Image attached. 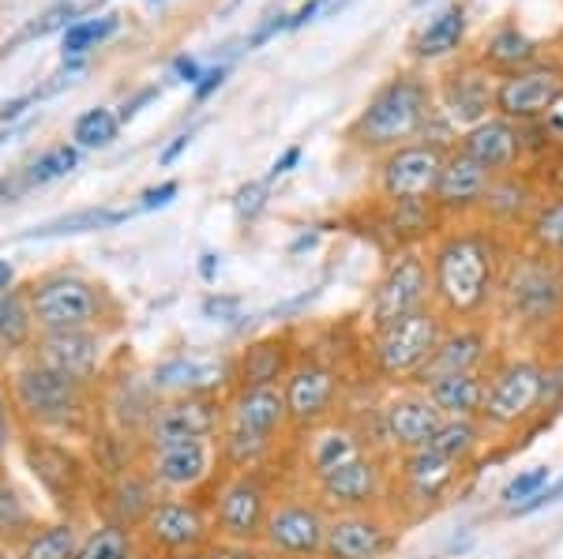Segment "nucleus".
Wrapping results in <instances>:
<instances>
[{
    "mask_svg": "<svg viewBox=\"0 0 563 559\" xmlns=\"http://www.w3.org/2000/svg\"><path fill=\"white\" fill-rule=\"evenodd\" d=\"M432 309L448 323H485L496 309L504 245L485 225H459L435 237L429 248Z\"/></svg>",
    "mask_w": 563,
    "mask_h": 559,
    "instance_id": "obj_1",
    "label": "nucleus"
},
{
    "mask_svg": "<svg viewBox=\"0 0 563 559\" xmlns=\"http://www.w3.org/2000/svg\"><path fill=\"white\" fill-rule=\"evenodd\" d=\"M8 402H12V417L26 432L65 439L90 436L98 428V387L68 380L34 357H20L12 365Z\"/></svg>",
    "mask_w": 563,
    "mask_h": 559,
    "instance_id": "obj_2",
    "label": "nucleus"
},
{
    "mask_svg": "<svg viewBox=\"0 0 563 559\" xmlns=\"http://www.w3.org/2000/svg\"><path fill=\"white\" fill-rule=\"evenodd\" d=\"M26 290L34 331H113L121 301L98 278L79 270H45Z\"/></svg>",
    "mask_w": 563,
    "mask_h": 559,
    "instance_id": "obj_3",
    "label": "nucleus"
},
{
    "mask_svg": "<svg viewBox=\"0 0 563 559\" xmlns=\"http://www.w3.org/2000/svg\"><path fill=\"white\" fill-rule=\"evenodd\" d=\"M493 312L522 335H549V327L563 315V259L544 251L511 256L499 275Z\"/></svg>",
    "mask_w": 563,
    "mask_h": 559,
    "instance_id": "obj_4",
    "label": "nucleus"
},
{
    "mask_svg": "<svg viewBox=\"0 0 563 559\" xmlns=\"http://www.w3.org/2000/svg\"><path fill=\"white\" fill-rule=\"evenodd\" d=\"M544 376L549 360L541 354H496L485 368V399H481V428L493 436H515L544 410Z\"/></svg>",
    "mask_w": 563,
    "mask_h": 559,
    "instance_id": "obj_5",
    "label": "nucleus"
},
{
    "mask_svg": "<svg viewBox=\"0 0 563 559\" xmlns=\"http://www.w3.org/2000/svg\"><path fill=\"white\" fill-rule=\"evenodd\" d=\"M429 116H432L429 83L417 76H395L368 98L361 116L350 124L346 139L353 147L368 150V155H387V150L417 139L424 132V124H429Z\"/></svg>",
    "mask_w": 563,
    "mask_h": 559,
    "instance_id": "obj_6",
    "label": "nucleus"
},
{
    "mask_svg": "<svg viewBox=\"0 0 563 559\" xmlns=\"http://www.w3.org/2000/svg\"><path fill=\"white\" fill-rule=\"evenodd\" d=\"M275 495L278 484L267 466L222 470L203 495L207 511H211L214 540H225V545H260Z\"/></svg>",
    "mask_w": 563,
    "mask_h": 559,
    "instance_id": "obj_7",
    "label": "nucleus"
},
{
    "mask_svg": "<svg viewBox=\"0 0 563 559\" xmlns=\"http://www.w3.org/2000/svg\"><path fill=\"white\" fill-rule=\"evenodd\" d=\"M443 327H448V320L429 304V309L402 315V320L387 323V327L368 331L365 354H368L372 376L390 387L413 383L417 376H421V368L429 365Z\"/></svg>",
    "mask_w": 563,
    "mask_h": 559,
    "instance_id": "obj_8",
    "label": "nucleus"
},
{
    "mask_svg": "<svg viewBox=\"0 0 563 559\" xmlns=\"http://www.w3.org/2000/svg\"><path fill=\"white\" fill-rule=\"evenodd\" d=\"M462 470L466 466L451 462V458L435 455L429 447L410 450V455H395L390 458L387 511L398 522H417L435 515L448 503V495L455 492Z\"/></svg>",
    "mask_w": 563,
    "mask_h": 559,
    "instance_id": "obj_9",
    "label": "nucleus"
},
{
    "mask_svg": "<svg viewBox=\"0 0 563 559\" xmlns=\"http://www.w3.org/2000/svg\"><path fill=\"white\" fill-rule=\"evenodd\" d=\"M147 559H166L180 552H199L214 540L211 511L203 495H158L147 518L135 529Z\"/></svg>",
    "mask_w": 563,
    "mask_h": 559,
    "instance_id": "obj_10",
    "label": "nucleus"
},
{
    "mask_svg": "<svg viewBox=\"0 0 563 559\" xmlns=\"http://www.w3.org/2000/svg\"><path fill=\"white\" fill-rule=\"evenodd\" d=\"M327 518H331V511L308 489L278 492L271 503L260 548L267 552V559H323Z\"/></svg>",
    "mask_w": 563,
    "mask_h": 559,
    "instance_id": "obj_11",
    "label": "nucleus"
},
{
    "mask_svg": "<svg viewBox=\"0 0 563 559\" xmlns=\"http://www.w3.org/2000/svg\"><path fill=\"white\" fill-rule=\"evenodd\" d=\"M23 462L34 481H38V489L57 503V511H65V518H71V511L95 492V470H90V462L57 436L26 432Z\"/></svg>",
    "mask_w": 563,
    "mask_h": 559,
    "instance_id": "obj_12",
    "label": "nucleus"
},
{
    "mask_svg": "<svg viewBox=\"0 0 563 559\" xmlns=\"http://www.w3.org/2000/svg\"><path fill=\"white\" fill-rule=\"evenodd\" d=\"M342 391H346V380H342V372L331 365V360L297 354L294 368H289L286 380H282L289 436H301V432L339 417Z\"/></svg>",
    "mask_w": 563,
    "mask_h": 559,
    "instance_id": "obj_13",
    "label": "nucleus"
},
{
    "mask_svg": "<svg viewBox=\"0 0 563 559\" xmlns=\"http://www.w3.org/2000/svg\"><path fill=\"white\" fill-rule=\"evenodd\" d=\"M140 466L158 489V495H207L214 477L222 473L214 439H185V444L151 447L143 450Z\"/></svg>",
    "mask_w": 563,
    "mask_h": 559,
    "instance_id": "obj_14",
    "label": "nucleus"
},
{
    "mask_svg": "<svg viewBox=\"0 0 563 559\" xmlns=\"http://www.w3.org/2000/svg\"><path fill=\"white\" fill-rule=\"evenodd\" d=\"M387 489H390V462L384 458V450H368V455L353 458V462L316 477V481L308 484V492H312L331 515H339V511L387 507Z\"/></svg>",
    "mask_w": 563,
    "mask_h": 559,
    "instance_id": "obj_15",
    "label": "nucleus"
},
{
    "mask_svg": "<svg viewBox=\"0 0 563 559\" xmlns=\"http://www.w3.org/2000/svg\"><path fill=\"white\" fill-rule=\"evenodd\" d=\"M432 304V282H429V259L421 251H398L376 278L368 297V331H379L387 323L413 315Z\"/></svg>",
    "mask_w": 563,
    "mask_h": 559,
    "instance_id": "obj_16",
    "label": "nucleus"
},
{
    "mask_svg": "<svg viewBox=\"0 0 563 559\" xmlns=\"http://www.w3.org/2000/svg\"><path fill=\"white\" fill-rule=\"evenodd\" d=\"M440 421H443L440 410L429 402V394H424L421 387H413V383L395 387L376 410V450L395 458V455H410V450L429 447Z\"/></svg>",
    "mask_w": 563,
    "mask_h": 559,
    "instance_id": "obj_17",
    "label": "nucleus"
},
{
    "mask_svg": "<svg viewBox=\"0 0 563 559\" xmlns=\"http://www.w3.org/2000/svg\"><path fill=\"white\" fill-rule=\"evenodd\" d=\"M443 158H448V150L435 139H410L402 147L387 150L384 161H379V192H384V200L395 206L432 203Z\"/></svg>",
    "mask_w": 563,
    "mask_h": 559,
    "instance_id": "obj_18",
    "label": "nucleus"
},
{
    "mask_svg": "<svg viewBox=\"0 0 563 559\" xmlns=\"http://www.w3.org/2000/svg\"><path fill=\"white\" fill-rule=\"evenodd\" d=\"M406 522H398L387 507L372 511H339L327 518L323 559H387L402 540Z\"/></svg>",
    "mask_w": 563,
    "mask_h": 559,
    "instance_id": "obj_19",
    "label": "nucleus"
},
{
    "mask_svg": "<svg viewBox=\"0 0 563 559\" xmlns=\"http://www.w3.org/2000/svg\"><path fill=\"white\" fill-rule=\"evenodd\" d=\"M225 421V399L211 394H180V399H158L151 421L143 428V450L185 444V439H218Z\"/></svg>",
    "mask_w": 563,
    "mask_h": 559,
    "instance_id": "obj_20",
    "label": "nucleus"
},
{
    "mask_svg": "<svg viewBox=\"0 0 563 559\" xmlns=\"http://www.w3.org/2000/svg\"><path fill=\"white\" fill-rule=\"evenodd\" d=\"M147 383L158 399H180V394H211L225 399L233 387V357L203 354V349H185L174 354L147 372Z\"/></svg>",
    "mask_w": 563,
    "mask_h": 559,
    "instance_id": "obj_21",
    "label": "nucleus"
},
{
    "mask_svg": "<svg viewBox=\"0 0 563 559\" xmlns=\"http://www.w3.org/2000/svg\"><path fill=\"white\" fill-rule=\"evenodd\" d=\"M26 357L42 360L45 368L68 380L98 387L109 357V335L106 331H38Z\"/></svg>",
    "mask_w": 563,
    "mask_h": 559,
    "instance_id": "obj_22",
    "label": "nucleus"
},
{
    "mask_svg": "<svg viewBox=\"0 0 563 559\" xmlns=\"http://www.w3.org/2000/svg\"><path fill=\"white\" fill-rule=\"evenodd\" d=\"M560 98H563V68L556 65H530L522 71H511L493 90V105L511 124L541 121L544 113L556 110Z\"/></svg>",
    "mask_w": 563,
    "mask_h": 559,
    "instance_id": "obj_23",
    "label": "nucleus"
},
{
    "mask_svg": "<svg viewBox=\"0 0 563 559\" xmlns=\"http://www.w3.org/2000/svg\"><path fill=\"white\" fill-rule=\"evenodd\" d=\"M496 360V342L493 327L485 323H448L440 342H435L429 365L421 368V376L413 387L435 380V376H455V372H485Z\"/></svg>",
    "mask_w": 563,
    "mask_h": 559,
    "instance_id": "obj_24",
    "label": "nucleus"
},
{
    "mask_svg": "<svg viewBox=\"0 0 563 559\" xmlns=\"http://www.w3.org/2000/svg\"><path fill=\"white\" fill-rule=\"evenodd\" d=\"M222 428L244 432V436H252V439H260V444L278 450L282 439L289 436L282 387H233V391L225 394Z\"/></svg>",
    "mask_w": 563,
    "mask_h": 559,
    "instance_id": "obj_25",
    "label": "nucleus"
},
{
    "mask_svg": "<svg viewBox=\"0 0 563 559\" xmlns=\"http://www.w3.org/2000/svg\"><path fill=\"white\" fill-rule=\"evenodd\" d=\"M301 473H305V484H312L316 477L339 470V466L353 462V458L368 455V450H376V444L361 432L353 421H346L339 413V417L323 421V425L301 432Z\"/></svg>",
    "mask_w": 563,
    "mask_h": 559,
    "instance_id": "obj_26",
    "label": "nucleus"
},
{
    "mask_svg": "<svg viewBox=\"0 0 563 559\" xmlns=\"http://www.w3.org/2000/svg\"><path fill=\"white\" fill-rule=\"evenodd\" d=\"M95 511L98 522H113V526L124 529H140V522L147 518V511L158 500V489L151 484V477L143 473V466L135 462L129 470L106 477V481H95Z\"/></svg>",
    "mask_w": 563,
    "mask_h": 559,
    "instance_id": "obj_27",
    "label": "nucleus"
},
{
    "mask_svg": "<svg viewBox=\"0 0 563 559\" xmlns=\"http://www.w3.org/2000/svg\"><path fill=\"white\" fill-rule=\"evenodd\" d=\"M488 185H493V174L455 147V150H448V158H443L440 180H435V192H432V206L443 214H459L462 219V214L477 211L488 192Z\"/></svg>",
    "mask_w": 563,
    "mask_h": 559,
    "instance_id": "obj_28",
    "label": "nucleus"
},
{
    "mask_svg": "<svg viewBox=\"0 0 563 559\" xmlns=\"http://www.w3.org/2000/svg\"><path fill=\"white\" fill-rule=\"evenodd\" d=\"M459 150L474 158L477 166H485L493 177L515 174V166H519V158H522V128L504 121V116H485L474 128H466Z\"/></svg>",
    "mask_w": 563,
    "mask_h": 559,
    "instance_id": "obj_29",
    "label": "nucleus"
},
{
    "mask_svg": "<svg viewBox=\"0 0 563 559\" xmlns=\"http://www.w3.org/2000/svg\"><path fill=\"white\" fill-rule=\"evenodd\" d=\"M294 360H297V349L286 335L252 342V346H244L241 354L233 357V387H282L286 372L294 368Z\"/></svg>",
    "mask_w": 563,
    "mask_h": 559,
    "instance_id": "obj_30",
    "label": "nucleus"
},
{
    "mask_svg": "<svg viewBox=\"0 0 563 559\" xmlns=\"http://www.w3.org/2000/svg\"><path fill=\"white\" fill-rule=\"evenodd\" d=\"M421 391L429 394L443 421H477L481 399H485V372L435 376V380L421 383Z\"/></svg>",
    "mask_w": 563,
    "mask_h": 559,
    "instance_id": "obj_31",
    "label": "nucleus"
},
{
    "mask_svg": "<svg viewBox=\"0 0 563 559\" xmlns=\"http://www.w3.org/2000/svg\"><path fill=\"white\" fill-rule=\"evenodd\" d=\"M34 320H31V304H26V290L12 286V290L0 293V365H15L20 357H26L34 342Z\"/></svg>",
    "mask_w": 563,
    "mask_h": 559,
    "instance_id": "obj_32",
    "label": "nucleus"
},
{
    "mask_svg": "<svg viewBox=\"0 0 563 559\" xmlns=\"http://www.w3.org/2000/svg\"><path fill=\"white\" fill-rule=\"evenodd\" d=\"M448 113L455 121L470 124L474 128L477 121L488 116V105H493V87H488V76L481 68H462L448 79Z\"/></svg>",
    "mask_w": 563,
    "mask_h": 559,
    "instance_id": "obj_33",
    "label": "nucleus"
},
{
    "mask_svg": "<svg viewBox=\"0 0 563 559\" xmlns=\"http://www.w3.org/2000/svg\"><path fill=\"white\" fill-rule=\"evenodd\" d=\"M79 537L84 534H79L76 518L38 522L15 552H20V559H76Z\"/></svg>",
    "mask_w": 563,
    "mask_h": 559,
    "instance_id": "obj_34",
    "label": "nucleus"
},
{
    "mask_svg": "<svg viewBox=\"0 0 563 559\" xmlns=\"http://www.w3.org/2000/svg\"><path fill=\"white\" fill-rule=\"evenodd\" d=\"M135 214V206H124V211H113V206H87V211H71L60 214V219L38 225V230L26 233V241H49V237H76V233H95V230H113V225L129 222Z\"/></svg>",
    "mask_w": 563,
    "mask_h": 559,
    "instance_id": "obj_35",
    "label": "nucleus"
},
{
    "mask_svg": "<svg viewBox=\"0 0 563 559\" xmlns=\"http://www.w3.org/2000/svg\"><path fill=\"white\" fill-rule=\"evenodd\" d=\"M485 444H488V432L481 428V421H440V428L429 439V450L451 458L459 466H470L485 450Z\"/></svg>",
    "mask_w": 563,
    "mask_h": 559,
    "instance_id": "obj_36",
    "label": "nucleus"
},
{
    "mask_svg": "<svg viewBox=\"0 0 563 559\" xmlns=\"http://www.w3.org/2000/svg\"><path fill=\"white\" fill-rule=\"evenodd\" d=\"M76 559H147V556H143L135 529L113 526V522H98L90 534L79 537Z\"/></svg>",
    "mask_w": 563,
    "mask_h": 559,
    "instance_id": "obj_37",
    "label": "nucleus"
},
{
    "mask_svg": "<svg viewBox=\"0 0 563 559\" xmlns=\"http://www.w3.org/2000/svg\"><path fill=\"white\" fill-rule=\"evenodd\" d=\"M34 526H38V518H34L31 503L23 500L12 477L0 470V548H20Z\"/></svg>",
    "mask_w": 563,
    "mask_h": 559,
    "instance_id": "obj_38",
    "label": "nucleus"
},
{
    "mask_svg": "<svg viewBox=\"0 0 563 559\" xmlns=\"http://www.w3.org/2000/svg\"><path fill=\"white\" fill-rule=\"evenodd\" d=\"M462 38H466V12H462V8H448V12H440L421 34H417L413 53L421 60L448 57V53L459 49Z\"/></svg>",
    "mask_w": 563,
    "mask_h": 559,
    "instance_id": "obj_39",
    "label": "nucleus"
},
{
    "mask_svg": "<svg viewBox=\"0 0 563 559\" xmlns=\"http://www.w3.org/2000/svg\"><path fill=\"white\" fill-rule=\"evenodd\" d=\"M485 65L507 71V76L538 65V42L526 38L519 26H504V31H496L485 45Z\"/></svg>",
    "mask_w": 563,
    "mask_h": 559,
    "instance_id": "obj_40",
    "label": "nucleus"
},
{
    "mask_svg": "<svg viewBox=\"0 0 563 559\" xmlns=\"http://www.w3.org/2000/svg\"><path fill=\"white\" fill-rule=\"evenodd\" d=\"M481 211L496 222H519L526 211H530V188L522 185L515 174H499L488 185L485 200H481Z\"/></svg>",
    "mask_w": 563,
    "mask_h": 559,
    "instance_id": "obj_41",
    "label": "nucleus"
},
{
    "mask_svg": "<svg viewBox=\"0 0 563 559\" xmlns=\"http://www.w3.org/2000/svg\"><path fill=\"white\" fill-rule=\"evenodd\" d=\"M530 245L533 251L563 259V192L544 200L530 219Z\"/></svg>",
    "mask_w": 563,
    "mask_h": 559,
    "instance_id": "obj_42",
    "label": "nucleus"
},
{
    "mask_svg": "<svg viewBox=\"0 0 563 559\" xmlns=\"http://www.w3.org/2000/svg\"><path fill=\"white\" fill-rule=\"evenodd\" d=\"M117 132H121V121H117V113L106 110V105H95V110L79 113L76 124H71V147L102 150V147H109V143L117 139Z\"/></svg>",
    "mask_w": 563,
    "mask_h": 559,
    "instance_id": "obj_43",
    "label": "nucleus"
},
{
    "mask_svg": "<svg viewBox=\"0 0 563 559\" xmlns=\"http://www.w3.org/2000/svg\"><path fill=\"white\" fill-rule=\"evenodd\" d=\"M121 20L117 15H87V20H76L65 26V60H76L84 53L98 49L106 38H113Z\"/></svg>",
    "mask_w": 563,
    "mask_h": 559,
    "instance_id": "obj_44",
    "label": "nucleus"
},
{
    "mask_svg": "<svg viewBox=\"0 0 563 559\" xmlns=\"http://www.w3.org/2000/svg\"><path fill=\"white\" fill-rule=\"evenodd\" d=\"M76 166H79V147H71V143H57V147L42 150L31 166L20 169V174L26 180V188H42V185H53V180L68 177Z\"/></svg>",
    "mask_w": 563,
    "mask_h": 559,
    "instance_id": "obj_45",
    "label": "nucleus"
},
{
    "mask_svg": "<svg viewBox=\"0 0 563 559\" xmlns=\"http://www.w3.org/2000/svg\"><path fill=\"white\" fill-rule=\"evenodd\" d=\"M549 481H552V466H530V470L515 473L511 481L504 484V492H499V503H504L507 515H511V511H519L522 503H530Z\"/></svg>",
    "mask_w": 563,
    "mask_h": 559,
    "instance_id": "obj_46",
    "label": "nucleus"
},
{
    "mask_svg": "<svg viewBox=\"0 0 563 559\" xmlns=\"http://www.w3.org/2000/svg\"><path fill=\"white\" fill-rule=\"evenodd\" d=\"M106 0H57L49 12H42V20L31 26V34H49V31H60V26L76 23V20H87L102 8Z\"/></svg>",
    "mask_w": 563,
    "mask_h": 559,
    "instance_id": "obj_47",
    "label": "nucleus"
},
{
    "mask_svg": "<svg viewBox=\"0 0 563 559\" xmlns=\"http://www.w3.org/2000/svg\"><path fill=\"white\" fill-rule=\"evenodd\" d=\"M563 503V470L560 473H552V481L544 484V489L533 495L530 503H522L519 511H511L515 518H526V515H538V511H549V507H560Z\"/></svg>",
    "mask_w": 563,
    "mask_h": 559,
    "instance_id": "obj_48",
    "label": "nucleus"
},
{
    "mask_svg": "<svg viewBox=\"0 0 563 559\" xmlns=\"http://www.w3.org/2000/svg\"><path fill=\"white\" fill-rule=\"evenodd\" d=\"M263 200H267V185H244L238 192V200H233V206H238V219L252 222L263 211Z\"/></svg>",
    "mask_w": 563,
    "mask_h": 559,
    "instance_id": "obj_49",
    "label": "nucleus"
},
{
    "mask_svg": "<svg viewBox=\"0 0 563 559\" xmlns=\"http://www.w3.org/2000/svg\"><path fill=\"white\" fill-rule=\"evenodd\" d=\"M177 192H180L177 180H162L158 188H147V192L140 195V203H135V214H143V211H158V206H169V203L177 200Z\"/></svg>",
    "mask_w": 563,
    "mask_h": 559,
    "instance_id": "obj_50",
    "label": "nucleus"
},
{
    "mask_svg": "<svg viewBox=\"0 0 563 559\" xmlns=\"http://www.w3.org/2000/svg\"><path fill=\"white\" fill-rule=\"evenodd\" d=\"M238 312H241L238 297H207V301H203V315H207V320L230 323V320H238Z\"/></svg>",
    "mask_w": 563,
    "mask_h": 559,
    "instance_id": "obj_51",
    "label": "nucleus"
},
{
    "mask_svg": "<svg viewBox=\"0 0 563 559\" xmlns=\"http://www.w3.org/2000/svg\"><path fill=\"white\" fill-rule=\"evenodd\" d=\"M15 444V417H12V402H8V387L0 383V455Z\"/></svg>",
    "mask_w": 563,
    "mask_h": 559,
    "instance_id": "obj_52",
    "label": "nucleus"
},
{
    "mask_svg": "<svg viewBox=\"0 0 563 559\" xmlns=\"http://www.w3.org/2000/svg\"><path fill=\"white\" fill-rule=\"evenodd\" d=\"M297 161H301V147H289L286 155H282V158H275V166L267 169V180H263V185H275L278 177L294 174V166H297Z\"/></svg>",
    "mask_w": 563,
    "mask_h": 559,
    "instance_id": "obj_53",
    "label": "nucleus"
},
{
    "mask_svg": "<svg viewBox=\"0 0 563 559\" xmlns=\"http://www.w3.org/2000/svg\"><path fill=\"white\" fill-rule=\"evenodd\" d=\"M282 31H289V15H271V23H263L256 34L249 38V49H256V45H263L267 38H275V34H282Z\"/></svg>",
    "mask_w": 563,
    "mask_h": 559,
    "instance_id": "obj_54",
    "label": "nucleus"
},
{
    "mask_svg": "<svg viewBox=\"0 0 563 559\" xmlns=\"http://www.w3.org/2000/svg\"><path fill=\"white\" fill-rule=\"evenodd\" d=\"M174 76L180 79V83L196 87V83H199V76H203V68H199V60H196V57H177V60H174Z\"/></svg>",
    "mask_w": 563,
    "mask_h": 559,
    "instance_id": "obj_55",
    "label": "nucleus"
},
{
    "mask_svg": "<svg viewBox=\"0 0 563 559\" xmlns=\"http://www.w3.org/2000/svg\"><path fill=\"white\" fill-rule=\"evenodd\" d=\"M222 79H225V65H218V68H207L203 76H199V83H196V98H199V102H203V98L211 94V90H218V87H222Z\"/></svg>",
    "mask_w": 563,
    "mask_h": 559,
    "instance_id": "obj_56",
    "label": "nucleus"
},
{
    "mask_svg": "<svg viewBox=\"0 0 563 559\" xmlns=\"http://www.w3.org/2000/svg\"><path fill=\"white\" fill-rule=\"evenodd\" d=\"M151 98H158V87H147L143 94H135L132 102H124V110H121V116H117V121H121V124H124V121H132V116L140 113V105H147Z\"/></svg>",
    "mask_w": 563,
    "mask_h": 559,
    "instance_id": "obj_57",
    "label": "nucleus"
},
{
    "mask_svg": "<svg viewBox=\"0 0 563 559\" xmlns=\"http://www.w3.org/2000/svg\"><path fill=\"white\" fill-rule=\"evenodd\" d=\"M26 105H34V98H31V94H23V98H12V102H4V105H0V124H8V121H15V116H23Z\"/></svg>",
    "mask_w": 563,
    "mask_h": 559,
    "instance_id": "obj_58",
    "label": "nucleus"
},
{
    "mask_svg": "<svg viewBox=\"0 0 563 559\" xmlns=\"http://www.w3.org/2000/svg\"><path fill=\"white\" fill-rule=\"evenodd\" d=\"M327 4V0H308V4L301 8L297 15H289V31H297V26H305V23H312L316 15H320V8Z\"/></svg>",
    "mask_w": 563,
    "mask_h": 559,
    "instance_id": "obj_59",
    "label": "nucleus"
},
{
    "mask_svg": "<svg viewBox=\"0 0 563 559\" xmlns=\"http://www.w3.org/2000/svg\"><path fill=\"white\" fill-rule=\"evenodd\" d=\"M188 143H192V132L177 135V139H174V147H166V150H162V161H166V166H169V161H174V158L180 155V150H185V147H188Z\"/></svg>",
    "mask_w": 563,
    "mask_h": 559,
    "instance_id": "obj_60",
    "label": "nucleus"
},
{
    "mask_svg": "<svg viewBox=\"0 0 563 559\" xmlns=\"http://www.w3.org/2000/svg\"><path fill=\"white\" fill-rule=\"evenodd\" d=\"M166 559H222L218 556V548H214V540L207 548H199V552H180V556H166Z\"/></svg>",
    "mask_w": 563,
    "mask_h": 559,
    "instance_id": "obj_61",
    "label": "nucleus"
},
{
    "mask_svg": "<svg viewBox=\"0 0 563 559\" xmlns=\"http://www.w3.org/2000/svg\"><path fill=\"white\" fill-rule=\"evenodd\" d=\"M12 286H15V267L8 259H0V293L12 290Z\"/></svg>",
    "mask_w": 563,
    "mask_h": 559,
    "instance_id": "obj_62",
    "label": "nucleus"
},
{
    "mask_svg": "<svg viewBox=\"0 0 563 559\" xmlns=\"http://www.w3.org/2000/svg\"><path fill=\"white\" fill-rule=\"evenodd\" d=\"M214 259H218V256H203V264H199V270H203L207 282H211V278H214Z\"/></svg>",
    "mask_w": 563,
    "mask_h": 559,
    "instance_id": "obj_63",
    "label": "nucleus"
},
{
    "mask_svg": "<svg viewBox=\"0 0 563 559\" xmlns=\"http://www.w3.org/2000/svg\"><path fill=\"white\" fill-rule=\"evenodd\" d=\"M421 559H424V556H421Z\"/></svg>",
    "mask_w": 563,
    "mask_h": 559,
    "instance_id": "obj_64",
    "label": "nucleus"
}]
</instances>
